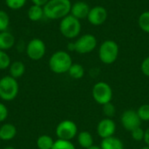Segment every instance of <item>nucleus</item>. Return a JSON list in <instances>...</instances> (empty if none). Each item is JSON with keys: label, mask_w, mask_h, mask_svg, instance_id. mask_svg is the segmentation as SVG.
<instances>
[{"label": "nucleus", "mask_w": 149, "mask_h": 149, "mask_svg": "<svg viewBox=\"0 0 149 149\" xmlns=\"http://www.w3.org/2000/svg\"><path fill=\"white\" fill-rule=\"evenodd\" d=\"M72 4L70 0H49L43 7L45 17L52 20H61L70 14Z\"/></svg>", "instance_id": "f257e3e1"}, {"label": "nucleus", "mask_w": 149, "mask_h": 149, "mask_svg": "<svg viewBox=\"0 0 149 149\" xmlns=\"http://www.w3.org/2000/svg\"><path fill=\"white\" fill-rule=\"evenodd\" d=\"M72 64L71 55L65 51L55 52L52 54L48 62L50 70L56 74H64L68 72Z\"/></svg>", "instance_id": "f03ea898"}, {"label": "nucleus", "mask_w": 149, "mask_h": 149, "mask_svg": "<svg viewBox=\"0 0 149 149\" xmlns=\"http://www.w3.org/2000/svg\"><path fill=\"white\" fill-rule=\"evenodd\" d=\"M59 31L63 37L68 39H73L79 37L81 32L80 20L69 14L60 20Z\"/></svg>", "instance_id": "7ed1b4c3"}, {"label": "nucleus", "mask_w": 149, "mask_h": 149, "mask_svg": "<svg viewBox=\"0 0 149 149\" xmlns=\"http://www.w3.org/2000/svg\"><path fill=\"white\" fill-rule=\"evenodd\" d=\"M119 52L118 44L112 39H107L103 41L99 48V58L105 65H112L117 60Z\"/></svg>", "instance_id": "20e7f679"}, {"label": "nucleus", "mask_w": 149, "mask_h": 149, "mask_svg": "<svg viewBox=\"0 0 149 149\" xmlns=\"http://www.w3.org/2000/svg\"><path fill=\"white\" fill-rule=\"evenodd\" d=\"M19 92V85L17 79L7 75L0 79V99L4 101L15 100Z\"/></svg>", "instance_id": "39448f33"}, {"label": "nucleus", "mask_w": 149, "mask_h": 149, "mask_svg": "<svg viewBox=\"0 0 149 149\" xmlns=\"http://www.w3.org/2000/svg\"><path fill=\"white\" fill-rule=\"evenodd\" d=\"M113 89L109 84L104 81L97 82L92 90V95L93 100L99 105H105L112 102L113 99Z\"/></svg>", "instance_id": "423d86ee"}, {"label": "nucleus", "mask_w": 149, "mask_h": 149, "mask_svg": "<svg viewBox=\"0 0 149 149\" xmlns=\"http://www.w3.org/2000/svg\"><path fill=\"white\" fill-rule=\"evenodd\" d=\"M74 45V52L79 54H87L92 52L98 45V41L95 36L91 33L81 35L77 38Z\"/></svg>", "instance_id": "0eeeda50"}, {"label": "nucleus", "mask_w": 149, "mask_h": 149, "mask_svg": "<svg viewBox=\"0 0 149 149\" xmlns=\"http://www.w3.org/2000/svg\"><path fill=\"white\" fill-rule=\"evenodd\" d=\"M55 134L59 140L71 141L78 135V127L71 120H65L59 122L55 129Z\"/></svg>", "instance_id": "6e6552de"}, {"label": "nucleus", "mask_w": 149, "mask_h": 149, "mask_svg": "<svg viewBox=\"0 0 149 149\" xmlns=\"http://www.w3.org/2000/svg\"><path fill=\"white\" fill-rule=\"evenodd\" d=\"M25 52L30 59L38 61L45 57L46 52V45L41 38H35L28 42L25 46Z\"/></svg>", "instance_id": "1a4fd4ad"}, {"label": "nucleus", "mask_w": 149, "mask_h": 149, "mask_svg": "<svg viewBox=\"0 0 149 149\" xmlns=\"http://www.w3.org/2000/svg\"><path fill=\"white\" fill-rule=\"evenodd\" d=\"M120 122L123 128L128 132H132L135 128L140 127L142 123L137 113V111L132 109L126 110L125 112H123L120 117Z\"/></svg>", "instance_id": "9d476101"}, {"label": "nucleus", "mask_w": 149, "mask_h": 149, "mask_svg": "<svg viewBox=\"0 0 149 149\" xmlns=\"http://www.w3.org/2000/svg\"><path fill=\"white\" fill-rule=\"evenodd\" d=\"M108 17L107 10L104 6L96 5L90 9V11L87 16L88 22L94 26H99L103 24Z\"/></svg>", "instance_id": "9b49d317"}, {"label": "nucleus", "mask_w": 149, "mask_h": 149, "mask_svg": "<svg viewBox=\"0 0 149 149\" xmlns=\"http://www.w3.org/2000/svg\"><path fill=\"white\" fill-rule=\"evenodd\" d=\"M116 132V123L113 119L104 118L97 125V134L101 139L113 136Z\"/></svg>", "instance_id": "f8f14e48"}, {"label": "nucleus", "mask_w": 149, "mask_h": 149, "mask_svg": "<svg viewBox=\"0 0 149 149\" xmlns=\"http://www.w3.org/2000/svg\"><path fill=\"white\" fill-rule=\"evenodd\" d=\"M90 6L86 2L84 1H78L72 4L71 12L70 14L72 15L74 17L81 20L84 18H86L88 16V13L90 11Z\"/></svg>", "instance_id": "ddd939ff"}, {"label": "nucleus", "mask_w": 149, "mask_h": 149, "mask_svg": "<svg viewBox=\"0 0 149 149\" xmlns=\"http://www.w3.org/2000/svg\"><path fill=\"white\" fill-rule=\"evenodd\" d=\"M17 135V128L11 123H4L0 127V140L9 141L13 140Z\"/></svg>", "instance_id": "4468645a"}, {"label": "nucleus", "mask_w": 149, "mask_h": 149, "mask_svg": "<svg viewBox=\"0 0 149 149\" xmlns=\"http://www.w3.org/2000/svg\"><path fill=\"white\" fill-rule=\"evenodd\" d=\"M15 45V37L8 31L0 32V50L8 51Z\"/></svg>", "instance_id": "2eb2a0df"}, {"label": "nucleus", "mask_w": 149, "mask_h": 149, "mask_svg": "<svg viewBox=\"0 0 149 149\" xmlns=\"http://www.w3.org/2000/svg\"><path fill=\"white\" fill-rule=\"evenodd\" d=\"M100 148L102 149H124V144L120 139L113 135L106 139H102L100 142Z\"/></svg>", "instance_id": "dca6fc26"}, {"label": "nucleus", "mask_w": 149, "mask_h": 149, "mask_svg": "<svg viewBox=\"0 0 149 149\" xmlns=\"http://www.w3.org/2000/svg\"><path fill=\"white\" fill-rule=\"evenodd\" d=\"M77 141L79 145L82 148L88 149L93 146V137L92 134L88 131H82L78 134L77 135Z\"/></svg>", "instance_id": "f3484780"}, {"label": "nucleus", "mask_w": 149, "mask_h": 149, "mask_svg": "<svg viewBox=\"0 0 149 149\" xmlns=\"http://www.w3.org/2000/svg\"><path fill=\"white\" fill-rule=\"evenodd\" d=\"M25 72V65L22 61H14L9 67V75L14 79L21 78Z\"/></svg>", "instance_id": "a211bd4d"}, {"label": "nucleus", "mask_w": 149, "mask_h": 149, "mask_svg": "<svg viewBox=\"0 0 149 149\" xmlns=\"http://www.w3.org/2000/svg\"><path fill=\"white\" fill-rule=\"evenodd\" d=\"M27 17L28 18L32 21V22H38L39 20H41L44 17V9L41 6L38 5H35L32 4L27 11Z\"/></svg>", "instance_id": "6ab92c4d"}, {"label": "nucleus", "mask_w": 149, "mask_h": 149, "mask_svg": "<svg viewBox=\"0 0 149 149\" xmlns=\"http://www.w3.org/2000/svg\"><path fill=\"white\" fill-rule=\"evenodd\" d=\"M68 74L72 79H80L84 77L85 75V68L83 67L82 65L78 64V63H73L69 71H68Z\"/></svg>", "instance_id": "aec40b11"}, {"label": "nucleus", "mask_w": 149, "mask_h": 149, "mask_svg": "<svg viewBox=\"0 0 149 149\" xmlns=\"http://www.w3.org/2000/svg\"><path fill=\"white\" fill-rule=\"evenodd\" d=\"M54 141H55L51 136L47 134H43L38 138L36 144L38 149H52Z\"/></svg>", "instance_id": "412c9836"}, {"label": "nucleus", "mask_w": 149, "mask_h": 149, "mask_svg": "<svg viewBox=\"0 0 149 149\" xmlns=\"http://www.w3.org/2000/svg\"><path fill=\"white\" fill-rule=\"evenodd\" d=\"M138 24L142 31L149 34V10H146L140 15Z\"/></svg>", "instance_id": "4be33fe9"}, {"label": "nucleus", "mask_w": 149, "mask_h": 149, "mask_svg": "<svg viewBox=\"0 0 149 149\" xmlns=\"http://www.w3.org/2000/svg\"><path fill=\"white\" fill-rule=\"evenodd\" d=\"M52 149H76V148L71 141L58 139L54 141L53 147Z\"/></svg>", "instance_id": "5701e85b"}, {"label": "nucleus", "mask_w": 149, "mask_h": 149, "mask_svg": "<svg viewBox=\"0 0 149 149\" xmlns=\"http://www.w3.org/2000/svg\"><path fill=\"white\" fill-rule=\"evenodd\" d=\"M9 25H10V17L8 13L3 10H0V32L7 31Z\"/></svg>", "instance_id": "b1692460"}, {"label": "nucleus", "mask_w": 149, "mask_h": 149, "mask_svg": "<svg viewBox=\"0 0 149 149\" xmlns=\"http://www.w3.org/2000/svg\"><path fill=\"white\" fill-rule=\"evenodd\" d=\"M11 64L10 58L5 51L0 50V70H5Z\"/></svg>", "instance_id": "393cba45"}, {"label": "nucleus", "mask_w": 149, "mask_h": 149, "mask_svg": "<svg viewBox=\"0 0 149 149\" xmlns=\"http://www.w3.org/2000/svg\"><path fill=\"white\" fill-rule=\"evenodd\" d=\"M26 1L27 0H4L6 6L9 9L14 10L22 9L25 5Z\"/></svg>", "instance_id": "a878e982"}, {"label": "nucleus", "mask_w": 149, "mask_h": 149, "mask_svg": "<svg viewBox=\"0 0 149 149\" xmlns=\"http://www.w3.org/2000/svg\"><path fill=\"white\" fill-rule=\"evenodd\" d=\"M102 111H103V113L106 116V118H110V119H113V117H114V115L116 113L115 106L112 102L103 105Z\"/></svg>", "instance_id": "bb28decb"}, {"label": "nucleus", "mask_w": 149, "mask_h": 149, "mask_svg": "<svg viewBox=\"0 0 149 149\" xmlns=\"http://www.w3.org/2000/svg\"><path fill=\"white\" fill-rule=\"evenodd\" d=\"M137 113L140 119L141 120V121H145V122L149 121V104L141 105L138 108Z\"/></svg>", "instance_id": "cd10ccee"}, {"label": "nucleus", "mask_w": 149, "mask_h": 149, "mask_svg": "<svg viewBox=\"0 0 149 149\" xmlns=\"http://www.w3.org/2000/svg\"><path fill=\"white\" fill-rule=\"evenodd\" d=\"M130 133H131V137H132V139L134 141H138V142H141V141H144V138H145V130H143L141 128V127L135 128L134 130H133Z\"/></svg>", "instance_id": "c85d7f7f"}, {"label": "nucleus", "mask_w": 149, "mask_h": 149, "mask_svg": "<svg viewBox=\"0 0 149 149\" xmlns=\"http://www.w3.org/2000/svg\"><path fill=\"white\" fill-rule=\"evenodd\" d=\"M8 115H9L8 108L3 103L0 102V123L5 121L6 119L8 118Z\"/></svg>", "instance_id": "c756f323"}, {"label": "nucleus", "mask_w": 149, "mask_h": 149, "mask_svg": "<svg viewBox=\"0 0 149 149\" xmlns=\"http://www.w3.org/2000/svg\"><path fill=\"white\" fill-rule=\"evenodd\" d=\"M141 72L147 76L149 77V56L143 59V61L141 62Z\"/></svg>", "instance_id": "7c9ffc66"}, {"label": "nucleus", "mask_w": 149, "mask_h": 149, "mask_svg": "<svg viewBox=\"0 0 149 149\" xmlns=\"http://www.w3.org/2000/svg\"><path fill=\"white\" fill-rule=\"evenodd\" d=\"M31 1L35 5H38V6L44 7L49 0H31Z\"/></svg>", "instance_id": "2f4dec72"}, {"label": "nucleus", "mask_w": 149, "mask_h": 149, "mask_svg": "<svg viewBox=\"0 0 149 149\" xmlns=\"http://www.w3.org/2000/svg\"><path fill=\"white\" fill-rule=\"evenodd\" d=\"M144 142L146 143V146L149 147V127H148L145 130V138H144Z\"/></svg>", "instance_id": "473e14b6"}, {"label": "nucleus", "mask_w": 149, "mask_h": 149, "mask_svg": "<svg viewBox=\"0 0 149 149\" xmlns=\"http://www.w3.org/2000/svg\"><path fill=\"white\" fill-rule=\"evenodd\" d=\"M67 49L70 52H74V45H73V42H70L67 45Z\"/></svg>", "instance_id": "72a5a7b5"}, {"label": "nucleus", "mask_w": 149, "mask_h": 149, "mask_svg": "<svg viewBox=\"0 0 149 149\" xmlns=\"http://www.w3.org/2000/svg\"><path fill=\"white\" fill-rule=\"evenodd\" d=\"M88 149H102L100 148V146H96V145H93V146H92L91 148H89Z\"/></svg>", "instance_id": "f704fd0d"}, {"label": "nucleus", "mask_w": 149, "mask_h": 149, "mask_svg": "<svg viewBox=\"0 0 149 149\" xmlns=\"http://www.w3.org/2000/svg\"><path fill=\"white\" fill-rule=\"evenodd\" d=\"M3 149H16L14 147H11V146H8V147H5Z\"/></svg>", "instance_id": "c9c22d12"}, {"label": "nucleus", "mask_w": 149, "mask_h": 149, "mask_svg": "<svg viewBox=\"0 0 149 149\" xmlns=\"http://www.w3.org/2000/svg\"><path fill=\"white\" fill-rule=\"evenodd\" d=\"M141 149H149V147H148V146H145L144 148H142Z\"/></svg>", "instance_id": "e433bc0d"}, {"label": "nucleus", "mask_w": 149, "mask_h": 149, "mask_svg": "<svg viewBox=\"0 0 149 149\" xmlns=\"http://www.w3.org/2000/svg\"><path fill=\"white\" fill-rule=\"evenodd\" d=\"M0 143H1V140H0Z\"/></svg>", "instance_id": "4c0bfd02"}]
</instances>
